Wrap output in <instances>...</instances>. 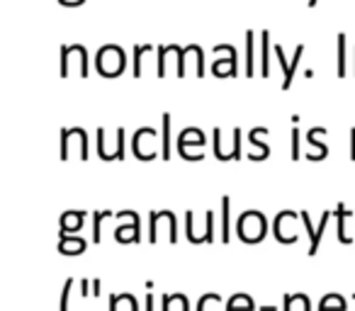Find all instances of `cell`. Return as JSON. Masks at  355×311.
Returning <instances> with one entry per match:
<instances>
[{"label":"cell","instance_id":"cell-1","mask_svg":"<svg viewBox=\"0 0 355 311\" xmlns=\"http://www.w3.org/2000/svg\"><path fill=\"white\" fill-rule=\"evenodd\" d=\"M85 251V241L80 236H71V233H59V253L64 256H80Z\"/></svg>","mask_w":355,"mask_h":311},{"label":"cell","instance_id":"cell-2","mask_svg":"<svg viewBox=\"0 0 355 311\" xmlns=\"http://www.w3.org/2000/svg\"><path fill=\"white\" fill-rule=\"evenodd\" d=\"M329 219H331V209H326V212L321 214L319 226H316V229H314V233H311V236H309V251H306V256H309V258H314V256H316V251H319L321 236H324L326 224H329Z\"/></svg>","mask_w":355,"mask_h":311},{"label":"cell","instance_id":"cell-3","mask_svg":"<svg viewBox=\"0 0 355 311\" xmlns=\"http://www.w3.org/2000/svg\"><path fill=\"white\" fill-rule=\"evenodd\" d=\"M193 141V143H198V146H202L205 143V136H202V132H200V129H183V132H180V136H178V151L183 153L185 151V146H188V143Z\"/></svg>","mask_w":355,"mask_h":311},{"label":"cell","instance_id":"cell-4","mask_svg":"<svg viewBox=\"0 0 355 311\" xmlns=\"http://www.w3.org/2000/svg\"><path fill=\"white\" fill-rule=\"evenodd\" d=\"M324 134H326V129H324V127L309 129V134H306V143H309V146H316V148H319V161L329 156V146H326V143H319V139H316V136H324Z\"/></svg>","mask_w":355,"mask_h":311},{"label":"cell","instance_id":"cell-5","mask_svg":"<svg viewBox=\"0 0 355 311\" xmlns=\"http://www.w3.org/2000/svg\"><path fill=\"white\" fill-rule=\"evenodd\" d=\"M229 207H232V199L229 197H222V241L224 243H229V238H232V217H229Z\"/></svg>","mask_w":355,"mask_h":311},{"label":"cell","instance_id":"cell-6","mask_svg":"<svg viewBox=\"0 0 355 311\" xmlns=\"http://www.w3.org/2000/svg\"><path fill=\"white\" fill-rule=\"evenodd\" d=\"M227 311H253V299L248 294H234L227 304Z\"/></svg>","mask_w":355,"mask_h":311},{"label":"cell","instance_id":"cell-7","mask_svg":"<svg viewBox=\"0 0 355 311\" xmlns=\"http://www.w3.org/2000/svg\"><path fill=\"white\" fill-rule=\"evenodd\" d=\"M345 311V301H343V296L340 294H326L324 299H321V304H319V311Z\"/></svg>","mask_w":355,"mask_h":311},{"label":"cell","instance_id":"cell-8","mask_svg":"<svg viewBox=\"0 0 355 311\" xmlns=\"http://www.w3.org/2000/svg\"><path fill=\"white\" fill-rule=\"evenodd\" d=\"M161 159H171V114H163V148H161Z\"/></svg>","mask_w":355,"mask_h":311},{"label":"cell","instance_id":"cell-9","mask_svg":"<svg viewBox=\"0 0 355 311\" xmlns=\"http://www.w3.org/2000/svg\"><path fill=\"white\" fill-rule=\"evenodd\" d=\"M275 54H277V61H280V66H282V73H285V83H282V90H290V85H292V71H290V61L285 59V51H282V46L280 44H275Z\"/></svg>","mask_w":355,"mask_h":311},{"label":"cell","instance_id":"cell-10","mask_svg":"<svg viewBox=\"0 0 355 311\" xmlns=\"http://www.w3.org/2000/svg\"><path fill=\"white\" fill-rule=\"evenodd\" d=\"M266 134H268V129H266V127L251 129V134H248V141H251V146H258V148H261V161H263V159H268V153H270V148H268L266 143L258 141V136H266Z\"/></svg>","mask_w":355,"mask_h":311},{"label":"cell","instance_id":"cell-11","mask_svg":"<svg viewBox=\"0 0 355 311\" xmlns=\"http://www.w3.org/2000/svg\"><path fill=\"white\" fill-rule=\"evenodd\" d=\"M263 78L270 75V32H263V69H261Z\"/></svg>","mask_w":355,"mask_h":311},{"label":"cell","instance_id":"cell-12","mask_svg":"<svg viewBox=\"0 0 355 311\" xmlns=\"http://www.w3.org/2000/svg\"><path fill=\"white\" fill-rule=\"evenodd\" d=\"M336 217H338V241L340 243H350V238L345 236V219L350 217V212L343 207V204H338V207H336Z\"/></svg>","mask_w":355,"mask_h":311},{"label":"cell","instance_id":"cell-13","mask_svg":"<svg viewBox=\"0 0 355 311\" xmlns=\"http://www.w3.org/2000/svg\"><path fill=\"white\" fill-rule=\"evenodd\" d=\"M146 51H153L151 44H139L134 46V78H141V54Z\"/></svg>","mask_w":355,"mask_h":311},{"label":"cell","instance_id":"cell-14","mask_svg":"<svg viewBox=\"0 0 355 311\" xmlns=\"http://www.w3.org/2000/svg\"><path fill=\"white\" fill-rule=\"evenodd\" d=\"M253 71H256V66H253V30L246 32V75L248 78H253Z\"/></svg>","mask_w":355,"mask_h":311},{"label":"cell","instance_id":"cell-15","mask_svg":"<svg viewBox=\"0 0 355 311\" xmlns=\"http://www.w3.org/2000/svg\"><path fill=\"white\" fill-rule=\"evenodd\" d=\"M345 35H338V75L345 78Z\"/></svg>","mask_w":355,"mask_h":311},{"label":"cell","instance_id":"cell-16","mask_svg":"<svg viewBox=\"0 0 355 311\" xmlns=\"http://www.w3.org/2000/svg\"><path fill=\"white\" fill-rule=\"evenodd\" d=\"M105 217H112V212H95L93 214V243H100V222Z\"/></svg>","mask_w":355,"mask_h":311},{"label":"cell","instance_id":"cell-17","mask_svg":"<svg viewBox=\"0 0 355 311\" xmlns=\"http://www.w3.org/2000/svg\"><path fill=\"white\" fill-rule=\"evenodd\" d=\"M168 51H173V46H158V78H163L166 75V54Z\"/></svg>","mask_w":355,"mask_h":311},{"label":"cell","instance_id":"cell-18","mask_svg":"<svg viewBox=\"0 0 355 311\" xmlns=\"http://www.w3.org/2000/svg\"><path fill=\"white\" fill-rule=\"evenodd\" d=\"M232 159L239 161L241 159V129H234V143H232Z\"/></svg>","mask_w":355,"mask_h":311},{"label":"cell","instance_id":"cell-19","mask_svg":"<svg viewBox=\"0 0 355 311\" xmlns=\"http://www.w3.org/2000/svg\"><path fill=\"white\" fill-rule=\"evenodd\" d=\"M300 159V129L297 124H292V161Z\"/></svg>","mask_w":355,"mask_h":311},{"label":"cell","instance_id":"cell-20","mask_svg":"<svg viewBox=\"0 0 355 311\" xmlns=\"http://www.w3.org/2000/svg\"><path fill=\"white\" fill-rule=\"evenodd\" d=\"M114 159L122 161L124 159V129H117V146H114Z\"/></svg>","mask_w":355,"mask_h":311},{"label":"cell","instance_id":"cell-21","mask_svg":"<svg viewBox=\"0 0 355 311\" xmlns=\"http://www.w3.org/2000/svg\"><path fill=\"white\" fill-rule=\"evenodd\" d=\"M71 287H73V280H66L64 292H61V311H69V296H71Z\"/></svg>","mask_w":355,"mask_h":311},{"label":"cell","instance_id":"cell-22","mask_svg":"<svg viewBox=\"0 0 355 311\" xmlns=\"http://www.w3.org/2000/svg\"><path fill=\"white\" fill-rule=\"evenodd\" d=\"M193 212H185V224H188V238L190 243H200V236H195V226H193Z\"/></svg>","mask_w":355,"mask_h":311},{"label":"cell","instance_id":"cell-23","mask_svg":"<svg viewBox=\"0 0 355 311\" xmlns=\"http://www.w3.org/2000/svg\"><path fill=\"white\" fill-rule=\"evenodd\" d=\"M205 241L207 243L214 241V209L207 212V233H205Z\"/></svg>","mask_w":355,"mask_h":311},{"label":"cell","instance_id":"cell-24","mask_svg":"<svg viewBox=\"0 0 355 311\" xmlns=\"http://www.w3.org/2000/svg\"><path fill=\"white\" fill-rule=\"evenodd\" d=\"M195 56H198V78H202V75H205V64H202V49H200V46H195Z\"/></svg>","mask_w":355,"mask_h":311},{"label":"cell","instance_id":"cell-25","mask_svg":"<svg viewBox=\"0 0 355 311\" xmlns=\"http://www.w3.org/2000/svg\"><path fill=\"white\" fill-rule=\"evenodd\" d=\"M350 161H355V129H350Z\"/></svg>","mask_w":355,"mask_h":311},{"label":"cell","instance_id":"cell-26","mask_svg":"<svg viewBox=\"0 0 355 311\" xmlns=\"http://www.w3.org/2000/svg\"><path fill=\"white\" fill-rule=\"evenodd\" d=\"M61 6H83L85 0H59Z\"/></svg>","mask_w":355,"mask_h":311},{"label":"cell","instance_id":"cell-27","mask_svg":"<svg viewBox=\"0 0 355 311\" xmlns=\"http://www.w3.org/2000/svg\"><path fill=\"white\" fill-rule=\"evenodd\" d=\"M90 285H93V282H88V280H83V282H80V290H83V292H80V294H83V296H88L90 294V292H88V287Z\"/></svg>","mask_w":355,"mask_h":311},{"label":"cell","instance_id":"cell-28","mask_svg":"<svg viewBox=\"0 0 355 311\" xmlns=\"http://www.w3.org/2000/svg\"><path fill=\"white\" fill-rule=\"evenodd\" d=\"M117 296H119V294H112V296H110V311H117Z\"/></svg>","mask_w":355,"mask_h":311},{"label":"cell","instance_id":"cell-29","mask_svg":"<svg viewBox=\"0 0 355 311\" xmlns=\"http://www.w3.org/2000/svg\"><path fill=\"white\" fill-rule=\"evenodd\" d=\"M93 296H100V280L98 277L93 280Z\"/></svg>","mask_w":355,"mask_h":311},{"label":"cell","instance_id":"cell-30","mask_svg":"<svg viewBox=\"0 0 355 311\" xmlns=\"http://www.w3.org/2000/svg\"><path fill=\"white\" fill-rule=\"evenodd\" d=\"M146 311H153V294L151 292L146 294Z\"/></svg>","mask_w":355,"mask_h":311},{"label":"cell","instance_id":"cell-31","mask_svg":"<svg viewBox=\"0 0 355 311\" xmlns=\"http://www.w3.org/2000/svg\"><path fill=\"white\" fill-rule=\"evenodd\" d=\"M258 311H277V309H275V306H261Z\"/></svg>","mask_w":355,"mask_h":311},{"label":"cell","instance_id":"cell-32","mask_svg":"<svg viewBox=\"0 0 355 311\" xmlns=\"http://www.w3.org/2000/svg\"><path fill=\"white\" fill-rule=\"evenodd\" d=\"M316 3H319V0H309V8H314V6H316Z\"/></svg>","mask_w":355,"mask_h":311},{"label":"cell","instance_id":"cell-33","mask_svg":"<svg viewBox=\"0 0 355 311\" xmlns=\"http://www.w3.org/2000/svg\"><path fill=\"white\" fill-rule=\"evenodd\" d=\"M350 296H353V299H355V292H353V294H350Z\"/></svg>","mask_w":355,"mask_h":311}]
</instances>
